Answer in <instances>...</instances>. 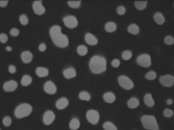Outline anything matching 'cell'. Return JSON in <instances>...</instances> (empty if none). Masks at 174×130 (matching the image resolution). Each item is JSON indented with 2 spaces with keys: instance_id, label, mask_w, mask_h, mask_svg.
Listing matches in <instances>:
<instances>
[{
  "instance_id": "obj_17",
  "label": "cell",
  "mask_w": 174,
  "mask_h": 130,
  "mask_svg": "<svg viewBox=\"0 0 174 130\" xmlns=\"http://www.w3.org/2000/svg\"><path fill=\"white\" fill-rule=\"evenodd\" d=\"M33 55L29 51H24L21 55L22 61L25 64H29L31 63L33 59Z\"/></svg>"
},
{
  "instance_id": "obj_36",
  "label": "cell",
  "mask_w": 174,
  "mask_h": 130,
  "mask_svg": "<svg viewBox=\"0 0 174 130\" xmlns=\"http://www.w3.org/2000/svg\"><path fill=\"white\" fill-rule=\"evenodd\" d=\"M19 21L22 26H26L29 22V19L25 14H22L19 17Z\"/></svg>"
},
{
  "instance_id": "obj_37",
  "label": "cell",
  "mask_w": 174,
  "mask_h": 130,
  "mask_svg": "<svg viewBox=\"0 0 174 130\" xmlns=\"http://www.w3.org/2000/svg\"><path fill=\"white\" fill-rule=\"evenodd\" d=\"M12 123V119L9 116H5L3 119V124L5 127H9Z\"/></svg>"
},
{
  "instance_id": "obj_20",
  "label": "cell",
  "mask_w": 174,
  "mask_h": 130,
  "mask_svg": "<svg viewBox=\"0 0 174 130\" xmlns=\"http://www.w3.org/2000/svg\"><path fill=\"white\" fill-rule=\"evenodd\" d=\"M103 98L106 103L111 104L114 102L116 100V96L112 92H105L103 96Z\"/></svg>"
},
{
  "instance_id": "obj_27",
  "label": "cell",
  "mask_w": 174,
  "mask_h": 130,
  "mask_svg": "<svg viewBox=\"0 0 174 130\" xmlns=\"http://www.w3.org/2000/svg\"><path fill=\"white\" fill-rule=\"evenodd\" d=\"M32 82V78L31 76L28 75L23 76L21 80V84L24 86H27L30 85Z\"/></svg>"
},
{
  "instance_id": "obj_35",
  "label": "cell",
  "mask_w": 174,
  "mask_h": 130,
  "mask_svg": "<svg viewBox=\"0 0 174 130\" xmlns=\"http://www.w3.org/2000/svg\"><path fill=\"white\" fill-rule=\"evenodd\" d=\"M164 42L167 45H173L174 43V38L172 36H166L164 38Z\"/></svg>"
},
{
  "instance_id": "obj_32",
  "label": "cell",
  "mask_w": 174,
  "mask_h": 130,
  "mask_svg": "<svg viewBox=\"0 0 174 130\" xmlns=\"http://www.w3.org/2000/svg\"><path fill=\"white\" fill-rule=\"evenodd\" d=\"M157 77V74L155 71H150L147 72L145 75L146 79L148 81H153Z\"/></svg>"
},
{
  "instance_id": "obj_46",
  "label": "cell",
  "mask_w": 174,
  "mask_h": 130,
  "mask_svg": "<svg viewBox=\"0 0 174 130\" xmlns=\"http://www.w3.org/2000/svg\"><path fill=\"white\" fill-rule=\"evenodd\" d=\"M6 50H7V51H8V52H10V51H11L12 50V48L11 46H7L6 48Z\"/></svg>"
},
{
  "instance_id": "obj_15",
  "label": "cell",
  "mask_w": 174,
  "mask_h": 130,
  "mask_svg": "<svg viewBox=\"0 0 174 130\" xmlns=\"http://www.w3.org/2000/svg\"><path fill=\"white\" fill-rule=\"evenodd\" d=\"M69 104V101L66 98H61L58 100L56 103V108L59 110H63L66 108Z\"/></svg>"
},
{
  "instance_id": "obj_11",
  "label": "cell",
  "mask_w": 174,
  "mask_h": 130,
  "mask_svg": "<svg viewBox=\"0 0 174 130\" xmlns=\"http://www.w3.org/2000/svg\"><path fill=\"white\" fill-rule=\"evenodd\" d=\"M55 118L56 115L53 111L48 110L46 111L43 115V123L46 125H50L55 121Z\"/></svg>"
},
{
  "instance_id": "obj_50",
  "label": "cell",
  "mask_w": 174,
  "mask_h": 130,
  "mask_svg": "<svg viewBox=\"0 0 174 130\" xmlns=\"http://www.w3.org/2000/svg\"></svg>"
},
{
  "instance_id": "obj_23",
  "label": "cell",
  "mask_w": 174,
  "mask_h": 130,
  "mask_svg": "<svg viewBox=\"0 0 174 130\" xmlns=\"http://www.w3.org/2000/svg\"><path fill=\"white\" fill-rule=\"evenodd\" d=\"M147 1H138L134 2V6L136 8V9L140 11H143L145 9L147 6Z\"/></svg>"
},
{
  "instance_id": "obj_40",
  "label": "cell",
  "mask_w": 174,
  "mask_h": 130,
  "mask_svg": "<svg viewBox=\"0 0 174 130\" xmlns=\"http://www.w3.org/2000/svg\"><path fill=\"white\" fill-rule=\"evenodd\" d=\"M111 65L114 68H117L118 67H119L120 65V61L119 59H113L112 61Z\"/></svg>"
},
{
  "instance_id": "obj_19",
  "label": "cell",
  "mask_w": 174,
  "mask_h": 130,
  "mask_svg": "<svg viewBox=\"0 0 174 130\" xmlns=\"http://www.w3.org/2000/svg\"><path fill=\"white\" fill-rule=\"evenodd\" d=\"M153 19L158 25H162L165 22V17L160 12H156L153 15Z\"/></svg>"
},
{
  "instance_id": "obj_33",
  "label": "cell",
  "mask_w": 174,
  "mask_h": 130,
  "mask_svg": "<svg viewBox=\"0 0 174 130\" xmlns=\"http://www.w3.org/2000/svg\"><path fill=\"white\" fill-rule=\"evenodd\" d=\"M174 111L169 108H165L163 111V115L165 118H171L174 115Z\"/></svg>"
},
{
  "instance_id": "obj_8",
  "label": "cell",
  "mask_w": 174,
  "mask_h": 130,
  "mask_svg": "<svg viewBox=\"0 0 174 130\" xmlns=\"http://www.w3.org/2000/svg\"><path fill=\"white\" fill-rule=\"evenodd\" d=\"M159 81L162 86L166 88H169L174 84V76L171 74H166L161 76Z\"/></svg>"
},
{
  "instance_id": "obj_3",
  "label": "cell",
  "mask_w": 174,
  "mask_h": 130,
  "mask_svg": "<svg viewBox=\"0 0 174 130\" xmlns=\"http://www.w3.org/2000/svg\"><path fill=\"white\" fill-rule=\"evenodd\" d=\"M141 123L147 130H159L157 119L152 115H144L141 117Z\"/></svg>"
},
{
  "instance_id": "obj_34",
  "label": "cell",
  "mask_w": 174,
  "mask_h": 130,
  "mask_svg": "<svg viewBox=\"0 0 174 130\" xmlns=\"http://www.w3.org/2000/svg\"><path fill=\"white\" fill-rule=\"evenodd\" d=\"M132 53L130 50H125L122 54V57L125 61H128L131 59Z\"/></svg>"
},
{
  "instance_id": "obj_16",
  "label": "cell",
  "mask_w": 174,
  "mask_h": 130,
  "mask_svg": "<svg viewBox=\"0 0 174 130\" xmlns=\"http://www.w3.org/2000/svg\"><path fill=\"white\" fill-rule=\"evenodd\" d=\"M144 102L146 106L148 107H152L155 105V100L151 94H146L144 98Z\"/></svg>"
},
{
  "instance_id": "obj_39",
  "label": "cell",
  "mask_w": 174,
  "mask_h": 130,
  "mask_svg": "<svg viewBox=\"0 0 174 130\" xmlns=\"http://www.w3.org/2000/svg\"><path fill=\"white\" fill-rule=\"evenodd\" d=\"M117 13L120 15H122L123 14L125 13L126 12V8L124 6H119L117 8Z\"/></svg>"
},
{
  "instance_id": "obj_18",
  "label": "cell",
  "mask_w": 174,
  "mask_h": 130,
  "mask_svg": "<svg viewBox=\"0 0 174 130\" xmlns=\"http://www.w3.org/2000/svg\"><path fill=\"white\" fill-rule=\"evenodd\" d=\"M63 74L65 78L69 79L74 78L76 76V72L75 69L73 68H68L64 70Z\"/></svg>"
},
{
  "instance_id": "obj_43",
  "label": "cell",
  "mask_w": 174,
  "mask_h": 130,
  "mask_svg": "<svg viewBox=\"0 0 174 130\" xmlns=\"http://www.w3.org/2000/svg\"><path fill=\"white\" fill-rule=\"evenodd\" d=\"M46 49V45L44 43H41L39 46V50L41 52H43Z\"/></svg>"
},
{
  "instance_id": "obj_30",
  "label": "cell",
  "mask_w": 174,
  "mask_h": 130,
  "mask_svg": "<svg viewBox=\"0 0 174 130\" xmlns=\"http://www.w3.org/2000/svg\"><path fill=\"white\" fill-rule=\"evenodd\" d=\"M105 130H118L117 127L110 121H107L103 125Z\"/></svg>"
},
{
  "instance_id": "obj_49",
  "label": "cell",
  "mask_w": 174,
  "mask_h": 130,
  "mask_svg": "<svg viewBox=\"0 0 174 130\" xmlns=\"http://www.w3.org/2000/svg\"></svg>"
},
{
  "instance_id": "obj_4",
  "label": "cell",
  "mask_w": 174,
  "mask_h": 130,
  "mask_svg": "<svg viewBox=\"0 0 174 130\" xmlns=\"http://www.w3.org/2000/svg\"><path fill=\"white\" fill-rule=\"evenodd\" d=\"M33 108L31 105L28 103H22L17 107L15 110V115L19 119L24 118L31 114Z\"/></svg>"
},
{
  "instance_id": "obj_22",
  "label": "cell",
  "mask_w": 174,
  "mask_h": 130,
  "mask_svg": "<svg viewBox=\"0 0 174 130\" xmlns=\"http://www.w3.org/2000/svg\"><path fill=\"white\" fill-rule=\"evenodd\" d=\"M140 105V101L139 100L135 98L132 97L127 102V106L130 109H135L137 108Z\"/></svg>"
},
{
  "instance_id": "obj_21",
  "label": "cell",
  "mask_w": 174,
  "mask_h": 130,
  "mask_svg": "<svg viewBox=\"0 0 174 130\" xmlns=\"http://www.w3.org/2000/svg\"><path fill=\"white\" fill-rule=\"evenodd\" d=\"M36 73L40 78L46 77L49 74V71L48 69L45 67H39L36 69Z\"/></svg>"
},
{
  "instance_id": "obj_31",
  "label": "cell",
  "mask_w": 174,
  "mask_h": 130,
  "mask_svg": "<svg viewBox=\"0 0 174 130\" xmlns=\"http://www.w3.org/2000/svg\"><path fill=\"white\" fill-rule=\"evenodd\" d=\"M81 2V1H69L67 2V4L69 7L73 9H75L80 6Z\"/></svg>"
},
{
  "instance_id": "obj_47",
  "label": "cell",
  "mask_w": 174,
  "mask_h": 130,
  "mask_svg": "<svg viewBox=\"0 0 174 130\" xmlns=\"http://www.w3.org/2000/svg\"></svg>"
},
{
  "instance_id": "obj_24",
  "label": "cell",
  "mask_w": 174,
  "mask_h": 130,
  "mask_svg": "<svg viewBox=\"0 0 174 130\" xmlns=\"http://www.w3.org/2000/svg\"><path fill=\"white\" fill-rule=\"evenodd\" d=\"M105 31L108 33H112L116 30L117 25L114 22L110 21L105 24Z\"/></svg>"
},
{
  "instance_id": "obj_48",
  "label": "cell",
  "mask_w": 174,
  "mask_h": 130,
  "mask_svg": "<svg viewBox=\"0 0 174 130\" xmlns=\"http://www.w3.org/2000/svg\"><path fill=\"white\" fill-rule=\"evenodd\" d=\"M0 130H1V129H0Z\"/></svg>"
},
{
  "instance_id": "obj_45",
  "label": "cell",
  "mask_w": 174,
  "mask_h": 130,
  "mask_svg": "<svg viewBox=\"0 0 174 130\" xmlns=\"http://www.w3.org/2000/svg\"><path fill=\"white\" fill-rule=\"evenodd\" d=\"M166 103L168 105H171L173 103V100L172 99H168L166 101Z\"/></svg>"
},
{
  "instance_id": "obj_41",
  "label": "cell",
  "mask_w": 174,
  "mask_h": 130,
  "mask_svg": "<svg viewBox=\"0 0 174 130\" xmlns=\"http://www.w3.org/2000/svg\"><path fill=\"white\" fill-rule=\"evenodd\" d=\"M10 35L12 36L13 37H16L19 35V31L17 28H13L11 30V31L10 32Z\"/></svg>"
},
{
  "instance_id": "obj_6",
  "label": "cell",
  "mask_w": 174,
  "mask_h": 130,
  "mask_svg": "<svg viewBox=\"0 0 174 130\" xmlns=\"http://www.w3.org/2000/svg\"><path fill=\"white\" fill-rule=\"evenodd\" d=\"M137 63L144 68H148L151 66V57L149 54L144 53L138 55L136 59Z\"/></svg>"
},
{
  "instance_id": "obj_12",
  "label": "cell",
  "mask_w": 174,
  "mask_h": 130,
  "mask_svg": "<svg viewBox=\"0 0 174 130\" xmlns=\"http://www.w3.org/2000/svg\"><path fill=\"white\" fill-rule=\"evenodd\" d=\"M57 87L53 81H48L44 85V90L48 95H54L57 92Z\"/></svg>"
},
{
  "instance_id": "obj_29",
  "label": "cell",
  "mask_w": 174,
  "mask_h": 130,
  "mask_svg": "<svg viewBox=\"0 0 174 130\" xmlns=\"http://www.w3.org/2000/svg\"><path fill=\"white\" fill-rule=\"evenodd\" d=\"M79 99L83 101H89L91 99V95L87 92L83 91L79 94Z\"/></svg>"
},
{
  "instance_id": "obj_7",
  "label": "cell",
  "mask_w": 174,
  "mask_h": 130,
  "mask_svg": "<svg viewBox=\"0 0 174 130\" xmlns=\"http://www.w3.org/2000/svg\"><path fill=\"white\" fill-rule=\"evenodd\" d=\"M86 118L89 123L92 125H96L100 119V115L98 111L94 109H91L87 111Z\"/></svg>"
},
{
  "instance_id": "obj_38",
  "label": "cell",
  "mask_w": 174,
  "mask_h": 130,
  "mask_svg": "<svg viewBox=\"0 0 174 130\" xmlns=\"http://www.w3.org/2000/svg\"><path fill=\"white\" fill-rule=\"evenodd\" d=\"M8 36L6 34L2 33L0 34V42L2 43H6L7 42Z\"/></svg>"
},
{
  "instance_id": "obj_1",
  "label": "cell",
  "mask_w": 174,
  "mask_h": 130,
  "mask_svg": "<svg viewBox=\"0 0 174 130\" xmlns=\"http://www.w3.org/2000/svg\"><path fill=\"white\" fill-rule=\"evenodd\" d=\"M50 38L56 46L58 48H65L69 44V39L67 36L62 33L61 26L55 25L50 28Z\"/></svg>"
},
{
  "instance_id": "obj_42",
  "label": "cell",
  "mask_w": 174,
  "mask_h": 130,
  "mask_svg": "<svg viewBox=\"0 0 174 130\" xmlns=\"http://www.w3.org/2000/svg\"><path fill=\"white\" fill-rule=\"evenodd\" d=\"M8 70L10 74H15L17 71V68L14 65H10Z\"/></svg>"
},
{
  "instance_id": "obj_5",
  "label": "cell",
  "mask_w": 174,
  "mask_h": 130,
  "mask_svg": "<svg viewBox=\"0 0 174 130\" xmlns=\"http://www.w3.org/2000/svg\"><path fill=\"white\" fill-rule=\"evenodd\" d=\"M118 81L120 86L125 90H130L134 88V82L126 76H120L119 77Z\"/></svg>"
},
{
  "instance_id": "obj_9",
  "label": "cell",
  "mask_w": 174,
  "mask_h": 130,
  "mask_svg": "<svg viewBox=\"0 0 174 130\" xmlns=\"http://www.w3.org/2000/svg\"><path fill=\"white\" fill-rule=\"evenodd\" d=\"M65 26L69 28H74L78 25V20L76 17L73 15L65 17L63 19Z\"/></svg>"
},
{
  "instance_id": "obj_25",
  "label": "cell",
  "mask_w": 174,
  "mask_h": 130,
  "mask_svg": "<svg viewBox=\"0 0 174 130\" xmlns=\"http://www.w3.org/2000/svg\"><path fill=\"white\" fill-rule=\"evenodd\" d=\"M80 121L79 119L74 118L72 119L69 123V128L72 130H77L80 127Z\"/></svg>"
},
{
  "instance_id": "obj_28",
  "label": "cell",
  "mask_w": 174,
  "mask_h": 130,
  "mask_svg": "<svg viewBox=\"0 0 174 130\" xmlns=\"http://www.w3.org/2000/svg\"><path fill=\"white\" fill-rule=\"evenodd\" d=\"M88 49L85 45H79L77 48V52L81 56H85L88 53Z\"/></svg>"
},
{
  "instance_id": "obj_26",
  "label": "cell",
  "mask_w": 174,
  "mask_h": 130,
  "mask_svg": "<svg viewBox=\"0 0 174 130\" xmlns=\"http://www.w3.org/2000/svg\"><path fill=\"white\" fill-rule=\"evenodd\" d=\"M127 31L132 35H137L140 32V28L136 24H131L128 27Z\"/></svg>"
},
{
  "instance_id": "obj_44",
  "label": "cell",
  "mask_w": 174,
  "mask_h": 130,
  "mask_svg": "<svg viewBox=\"0 0 174 130\" xmlns=\"http://www.w3.org/2000/svg\"><path fill=\"white\" fill-rule=\"evenodd\" d=\"M8 3V1H0V7L4 8L6 7Z\"/></svg>"
},
{
  "instance_id": "obj_2",
  "label": "cell",
  "mask_w": 174,
  "mask_h": 130,
  "mask_svg": "<svg viewBox=\"0 0 174 130\" xmlns=\"http://www.w3.org/2000/svg\"><path fill=\"white\" fill-rule=\"evenodd\" d=\"M107 59L105 57L95 55L91 58L89 62V67L93 73H102L107 69Z\"/></svg>"
},
{
  "instance_id": "obj_13",
  "label": "cell",
  "mask_w": 174,
  "mask_h": 130,
  "mask_svg": "<svg viewBox=\"0 0 174 130\" xmlns=\"http://www.w3.org/2000/svg\"><path fill=\"white\" fill-rule=\"evenodd\" d=\"M18 86V83L16 81L11 80L4 83L3 88L6 92H12L15 91Z\"/></svg>"
},
{
  "instance_id": "obj_14",
  "label": "cell",
  "mask_w": 174,
  "mask_h": 130,
  "mask_svg": "<svg viewBox=\"0 0 174 130\" xmlns=\"http://www.w3.org/2000/svg\"><path fill=\"white\" fill-rule=\"evenodd\" d=\"M85 40L87 44L91 46H94L98 43V39L95 36L90 33L86 34Z\"/></svg>"
},
{
  "instance_id": "obj_10",
  "label": "cell",
  "mask_w": 174,
  "mask_h": 130,
  "mask_svg": "<svg viewBox=\"0 0 174 130\" xmlns=\"http://www.w3.org/2000/svg\"><path fill=\"white\" fill-rule=\"evenodd\" d=\"M42 3V1H36L33 4L34 12L38 15H41L46 12V8Z\"/></svg>"
}]
</instances>
